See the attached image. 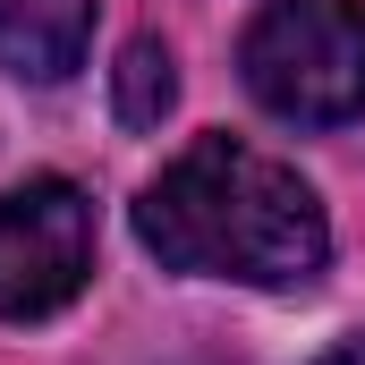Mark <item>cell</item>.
Listing matches in <instances>:
<instances>
[{"instance_id":"obj_1","label":"cell","mask_w":365,"mask_h":365,"mask_svg":"<svg viewBox=\"0 0 365 365\" xmlns=\"http://www.w3.org/2000/svg\"><path fill=\"white\" fill-rule=\"evenodd\" d=\"M136 238L170 272L238 289H306L331 264L323 195L247 136H195L179 162H162V179L136 195Z\"/></svg>"},{"instance_id":"obj_2","label":"cell","mask_w":365,"mask_h":365,"mask_svg":"<svg viewBox=\"0 0 365 365\" xmlns=\"http://www.w3.org/2000/svg\"><path fill=\"white\" fill-rule=\"evenodd\" d=\"M238 68L247 93L289 128L365 119V0H264Z\"/></svg>"},{"instance_id":"obj_3","label":"cell","mask_w":365,"mask_h":365,"mask_svg":"<svg viewBox=\"0 0 365 365\" xmlns=\"http://www.w3.org/2000/svg\"><path fill=\"white\" fill-rule=\"evenodd\" d=\"M93 280V204L68 179L0 195V323H43Z\"/></svg>"},{"instance_id":"obj_4","label":"cell","mask_w":365,"mask_h":365,"mask_svg":"<svg viewBox=\"0 0 365 365\" xmlns=\"http://www.w3.org/2000/svg\"><path fill=\"white\" fill-rule=\"evenodd\" d=\"M93 43V0H0V68L26 86L77 77Z\"/></svg>"},{"instance_id":"obj_5","label":"cell","mask_w":365,"mask_h":365,"mask_svg":"<svg viewBox=\"0 0 365 365\" xmlns=\"http://www.w3.org/2000/svg\"><path fill=\"white\" fill-rule=\"evenodd\" d=\"M170 102H179L170 51H162V43H128V51H119V119H128V128H162Z\"/></svg>"},{"instance_id":"obj_6","label":"cell","mask_w":365,"mask_h":365,"mask_svg":"<svg viewBox=\"0 0 365 365\" xmlns=\"http://www.w3.org/2000/svg\"><path fill=\"white\" fill-rule=\"evenodd\" d=\"M314 365H365V331H357V340H340L331 357H314Z\"/></svg>"}]
</instances>
